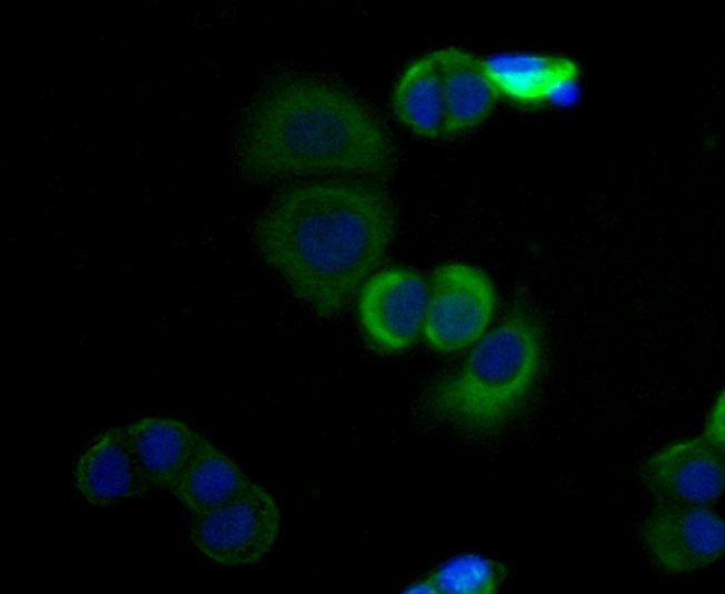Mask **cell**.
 <instances>
[{"label":"cell","instance_id":"e0dca14e","mask_svg":"<svg viewBox=\"0 0 725 594\" xmlns=\"http://www.w3.org/2000/svg\"><path fill=\"white\" fill-rule=\"evenodd\" d=\"M403 592H405V593H427V594L438 593L435 584L431 582V580L428 576L426 578L421 580V581H417L414 584L409 585Z\"/></svg>","mask_w":725,"mask_h":594},{"label":"cell","instance_id":"52a82bcc","mask_svg":"<svg viewBox=\"0 0 725 594\" xmlns=\"http://www.w3.org/2000/svg\"><path fill=\"white\" fill-rule=\"evenodd\" d=\"M428 287L423 277L403 266L376 271L358 297V317L367 338L384 352H400L423 329Z\"/></svg>","mask_w":725,"mask_h":594},{"label":"cell","instance_id":"30bf717a","mask_svg":"<svg viewBox=\"0 0 725 594\" xmlns=\"http://www.w3.org/2000/svg\"><path fill=\"white\" fill-rule=\"evenodd\" d=\"M484 62L499 95L524 105L567 99L579 76L577 62L559 56L503 52Z\"/></svg>","mask_w":725,"mask_h":594},{"label":"cell","instance_id":"8992f818","mask_svg":"<svg viewBox=\"0 0 725 594\" xmlns=\"http://www.w3.org/2000/svg\"><path fill=\"white\" fill-rule=\"evenodd\" d=\"M639 535L647 554L669 573L707 567L725 547L724 522L709 506L657 504Z\"/></svg>","mask_w":725,"mask_h":594},{"label":"cell","instance_id":"8fae6325","mask_svg":"<svg viewBox=\"0 0 725 594\" xmlns=\"http://www.w3.org/2000/svg\"><path fill=\"white\" fill-rule=\"evenodd\" d=\"M252 483L230 457L197 433L170 492L189 514H197L230 502Z\"/></svg>","mask_w":725,"mask_h":594},{"label":"cell","instance_id":"277c9868","mask_svg":"<svg viewBox=\"0 0 725 594\" xmlns=\"http://www.w3.org/2000/svg\"><path fill=\"white\" fill-rule=\"evenodd\" d=\"M281 524L278 505L258 482L230 502L189 514L188 532L196 548L222 566L257 562L274 546Z\"/></svg>","mask_w":725,"mask_h":594},{"label":"cell","instance_id":"7c38bea8","mask_svg":"<svg viewBox=\"0 0 725 594\" xmlns=\"http://www.w3.org/2000/svg\"><path fill=\"white\" fill-rule=\"evenodd\" d=\"M444 83L447 136L471 129L495 107L499 92L484 62L459 48L436 51Z\"/></svg>","mask_w":725,"mask_h":594},{"label":"cell","instance_id":"3957f363","mask_svg":"<svg viewBox=\"0 0 725 594\" xmlns=\"http://www.w3.org/2000/svg\"><path fill=\"white\" fill-rule=\"evenodd\" d=\"M545 359L544 331L532 310L515 307L473 348L461 366L427 395L439 419L471 433H491L528 402Z\"/></svg>","mask_w":725,"mask_h":594},{"label":"cell","instance_id":"9c48e42d","mask_svg":"<svg viewBox=\"0 0 725 594\" xmlns=\"http://www.w3.org/2000/svg\"><path fill=\"white\" fill-rule=\"evenodd\" d=\"M72 475L81 495L99 506L136 499L153 489L125 426L101 432L80 453Z\"/></svg>","mask_w":725,"mask_h":594},{"label":"cell","instance_id":"5b68a950","mask_svg":"<svg viewBox=\"0 0 725 594\" xmlns=\"http://www.w3.org/2000/svg\"><path fill=\"white\" fill-rule=\"evenodd\" d=\"M497 294L489 276L463 263H448L431 275L423 333L440 353L461 349L477 340L489 325Z\"/></svg>","mask_w":725,"mask_h":594},{"label":"cell","instance_id":"9a60e30c","mask_svg":"<svg viewBox=\"0 0 725 594\" xmlns=\"http://www.w3.org/2000/svg\"><path fill=\"white\" fill-rule=\"evenodd\" d=\"M503 566L478 554H460L438 566L428 577L438 593L491 594L504 580Z\"/></svg>","mask_w":725,"mask_h":594},{"label":"cell","instance_id":"2e32d148","mask_svg":"<svg viewBox=\"0 0 725 594\" xmlns=\"http://www.w3.org/2000/svg\"><path fill=\"white\" fill-rule=\"evenodd\" d=\"M724 392L717 397L707 417L703 436L714 445L725 448Z\"/></svg>","mask_w":725,"mask_h":594},{"label":"cell","instance_id":"5bb4252c","mask_svg":"<svg viewBox=\"0 0 725 594\" xmlns=\"http://www.w3.org/2000/svg\"><path fill=\"white\" fill-rule=\"evenodd\" d=\"M125 429L152 488L171 491L197 432L169 417H145Z\"/></svg>","mask_w":725,"mask_h":594},{"label":"cell","instance_id":"ba28073f","mask_svg":"<svg viewBox=\"0 0 725 594\" xmlns=\"http://www.w3.org/2000/svg\"><path fill=\"white\" fill-rule=\"evenodd\" d=\"M724 456L725 448L701 435L652 456L643 483L657 504L709 506L724 489Z\"/></svg>","mask_w":725,"mask_h":594},{"label":"cell","instance_id":"6da1fadb","mask_svg":"<svg viewBox=\"0 0 725 594\" xmlns=\"http://www.w3.org/2000/svg\"><path fill=\"white\" fill-rule=\"evenodd\" d=\"M398 212L380 186L356 179L291 185L255 226L259 255L321 317L341 314L384 261Z\"/></svg>","mask_w":725,"mask_h":594},{"label":"cell","instance_id":"7a4b0ae2","mask_svg":"<svg viewBox=\"0 0 725 594\" xmlns=\"http://www.w3.org/2000/svg\"><path fill=\"white\" fill-rule=\"evenodd\" d=\"M236 154L245 172L267 182L384 178L397 165L391 136L370 106L297 71L274 77L252 96L238 125Z\"/></svg>","mask_w":725,"mask_h":594},{"label":"cell","instance_id":"4fadbf2b","mask_svg":"<svg viewBox=\"0 0 725 594\" xmlns=\"http://www.w3.org/2000/svg\"><path fill=\"white\" fill-rule=\"evenodd\" d=\"M397 120L416 135L447 136L446 100L436 51L414 60L400 75L393 93Z\"/></svg>","mask_w":725,"mask_h":594}]
</instances>
